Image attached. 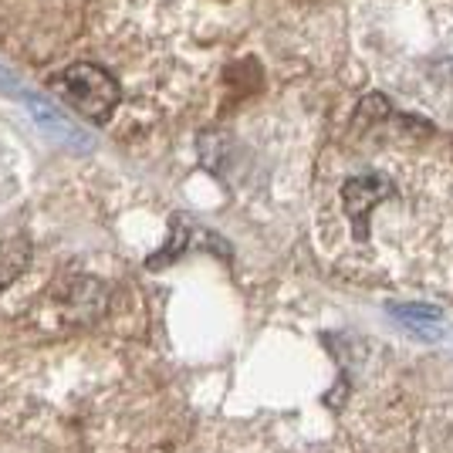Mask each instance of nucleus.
Listing matches in <instances>:
<instances>
[{"instance_id": "nucleus-1", "label": "nucleus", "mask_w": 453, "mask_h": 453, "mask_svg": "<svg viewBox=\"0 0 453 453\" xmlns=\"http://www.w3.org/2000/svg\"><path fill=\"white\" fill-rule=\"evenodd\" d=\"M51 88L78 115L92 122H109L119 105V81L98 65H72L51 78Z\"/></svg>"}, {"instance_id": "nucleus-2", "label": "nucleus", "mask_w": 453, "mask_h": 453, "mask_svg": "<svg viewBox=\"0 0 453 453\" xmlns=\"http://www.w3.org/2000/svg\"><path fill=\"white\" fill-rule=\"evenodd\" d=\"M27 265V244L24 241H7V244H0V288H7V284L18 278L20 271Z\"/></svg>"}]
</instances>
